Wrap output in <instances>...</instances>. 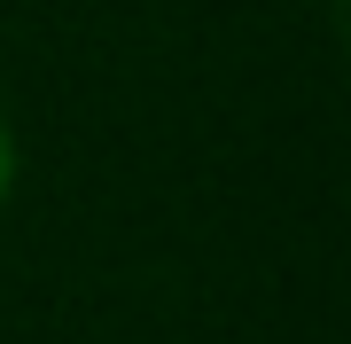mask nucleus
Wrapping results in <instances>:
<instances>
[{
    "mask_svg": "<svg viewBox=\"0 0 351 344\" xmlns=\"http://www.w3.org/2000/svg\"><path fill=\"white\" fill-rule=\"evenodd\" d=\"M8 180H16V141H8V126H0V196H8Z\"/></svg>",
    "mask_w": 351,
    "mask_h": 344,
    "instance_id": "nucleus-1",
    "label": "nucleus"
}]
</instances>
